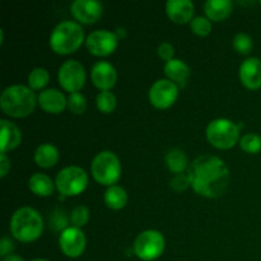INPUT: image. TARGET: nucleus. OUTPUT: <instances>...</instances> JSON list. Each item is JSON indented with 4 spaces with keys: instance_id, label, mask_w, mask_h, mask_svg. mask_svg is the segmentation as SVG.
Segmentation results:
<instances>
[{
    "instance_id": "4c0bfd02",
    "label": "nucleus",
    "mask_w": 261,
    "mask_h": 261,
    "mask_svg": "<svg viewBox=\"0 0 261 261\" xmlns=\"http://www.w3.org/2000/svg\"><path fill=\"white\" fill-rule=\"evenodd\" d=\"M32 261H48V260H46V259H35V260H32Z\"/></svg>"
},
{
    "instance_id": "6ab92c4d",
    "label": "nucleus",
    "mask_w": 261,
    "mask_h": 261,
    "mask_svg": "<svg viewBox=\"0 0 261 261\" xmlns=\"http://www.w3.org/2000/svg\"><path fill=\"white\" fill-rule=\"evenodd\" d=\"M206 18L214 22H221L231 15L233 10V3L231 0H208L204 3Z\"/></svg>"
},
{
    "instance_id": "393cba45",
    "label": "nucleus",
    "mask_w": 261,
    "mask_h": 261,
    "mask_svg": "<svg viewBox=\"0 0 261 261\" xmlns=\"http://www.w3.org/2000/svg\"><path fill=\"white\" fill-rule=\"evenodd\" d=\"M50 74L45 68H35L28 74V87L32 91H40L47 86Z\"/></svg>"
},
{
    "instance_id": "0eeeda50",
    "label": "nucleus",
    "mask_w": 261,
    "mask_h": 261,
    "mask_svg": "<svg viewBox=\"0 0 261 261\" xmlns=\"http://www.w3.org/2000/svg\"><path fill=\"white\" fill-rule=\"evenodd\" d=\"M88 175L78 166H68L58 173L55 180L56 189L63 196H76L88 186Z\"/></svg>"
},
{
    "instance_id": "9b49d317",
    "label": "nucleus",
    "mask_w": 261,
    "mask_h": 261,
    "mask_svg": "<svg viewBox=\"0 0 261 261\" xmlns=\"http://www.w3.org/2000/svg\"><path fill=\"white\" fill-rule=\"evenodd\" d=\"M119 45V36L109 30H96L87 36L86 46L96 56L111 55Z\"/></svg>"
},
{
    "instance_id": "e433bc0d",
    "label": "nucleus",
    "mask_w": 261,
    "mask_h": 261,
    "mask_svg": "<svg viewBox=\"0 0 261 261\" xmlns=\"http://www.w3.org/2000/svg\"><path fill=\"white\" fill-rule=\"evenodd\" d=\"M3 261H24V259L20 256H18V255L10 254V255H8V256L3 257Z\"/></svg>"
},
{
    "instance_id": "a211bd4d",
    "label": "nucleus",
    "mask_w": 261,
    "mask_h": 261,
    "mask_svg": "<svg viewBox=\"0 0 261 261\" xmlns=\"http://www.w3.org/2000/svg\"><path fill=\"white\" fill-rule=\"evenodd\" d=\"M0 148L2 153H7L9 150L15 149L22 142V132L19 127L10 122L9 120L2 119L0 120Z\"/></svg>"
},
{
    "instance_id": "f704fd0d",
    "label": "nucleus",
    "mask_w": 261,
    "mask_h": 261,
    "mask_svg": "<svg viewBox=\"0 0 261 261\" xmlns=\"http://www.w3.org/2000/svg\"><path fill=\"white\" fill-rule=\"evenodd\" d=\"M14 249H15V245L14 242H13V240L9 239L8 236L3 237L2 241H0V255H2L3 257L8 256V255L12 254V251Z\"/></svg>"
},
{
    "instance_id": "423d86ee",
    "label": "nucleus",
    "mask_w": 261,
    "mask_h": 261,
    "mask_svg": "<svg viewBox=\"0 0 261 261\" xmlns=\"http://www.w3.org/2000/svg\"><path fill=\"white\" fill-rule=\"evenodd\" d=\"M206 138L213 147L218 149H229L240 138V126L229 119H216L206 126Z\"/></svg>"
},
{
    "instance_id": "aec40b11",
    "label": "nucleus",
    "mask_w": 261,
    "mask_h": 261,
    "mask_svg": "<svg viewBox=\"0 0 261 261\" xmlns=\"http://www.w3.org/2000/svg\"><path fill=\"white\" fill-rule=\"evenodd\" d=\"M55 186L56 185L53 181V178L46 175V173L36 172L28 180V188H30V190L35 195L42 196V198L53 195Z\"/></svg>"
},
{
    "instance_id": "ddd939ff",
    "label": "nucleus",
    "mask_w": 261,
    "mask_h": 261,
    "mask_svg": "<svg viewBox=\"0 0 261 261\" xmlns=\"http://www.w3.org/2000/svg\"><path fill=\"white\" fill-rule=\"evenodd\" d=\"M102 4L97 0H74L70 5V12L76 20L82 23L97 22L102 15Z\"/></svg>"
},
{
    "instance_id": "4be33fe9",
    "label": "nucleus",
    "mask_w": 261,
    "mask_h": 261,
    "mask_svg": "<svg viewBox=\"0 0 261 261\" xmlns=\"http://www.w3.org/2000/svg\"><path fill=\"white\" fill-rule=\"evenodd\" d=\"M59 150L55 145L50 143H43L38 145L35 150V162L42 168H51L58 163Z\"/></svg>"
},
{
    "instance_id": "f3484780",
    "label": "nucleus",
    "mask_w": 261,
    "mask_h": 261,
    "mask_svg": "<svg viewBox=\"0 0 261 261\" xmlns=\"http://www.w3.org/2000/svg\"><path fill=\"white\" fill-rule=\"evenodd\" d=\"M241 83L249 89L261 87V60L259 58H249L240 66Z\"/></svg>"
},
{
    "instance_id": "f03ea898",
    "label": "nucleus",
    "mask_w": 261,
    "mask_h": 261,
    "mask_svg": "<svg viewBox=\"0 0 261 261\" xmlns=\"http://www.w3.org/2000/svg\"><path fill=\"white\" fill-rule=\"evenodd\" d=\"M35 92L23 84L7 87L0 94V107L10 117H25L31 115L37 105Z\"/></svg>"
},
{
    "instance_id": "72a5a7b5",
    "label": "nucleus",
    "mask_w": 261,
    "mask_h": 261,
    "mask_svg": "<svg viewBox=\"0 0 261 261\" xmlns=\"http://www.w3.org/2000/svg\"><path fill=\"white\" fill-rule=\"evenodd\" d=\"M157 53L162 60H166V63L170 60H172V59H175L173 58V56H175V47H173L172 43H170V42L161 43L157 48Z\"/></svg>"
},
{
    "instance_id": "6e6552de",
    "label": "nucleus",
    "mask_w": 261,
    "mask_h": 261,
    "mask_svg": "<svg viewBox=\"0 0 261 261\" xmlns=\"http://www.w3.org/2000/svg\"><path fill=\"white\" fill-rule=\"evenodd\" d=\"M166 241L161 232L147 229L138 234L134 241V252L140 260L152 261L158 259L165 251Z\"/></svg>"
},
{
    "instance_id": "a878e982",
    "label": "nucleus",
    "mask_w": 261,
    "mask_h": 261,
    "mask_svg": "<svg viewBox=\"0 0 261 261\" xmlns=\"http://www.w3.org/2000/svg\"><path fill=\"white\" fill-rule=\"evenodd\" d=\"M96 105L97 109L101 112H103V114H111L116 109V96L111 91H101L97 94Z\"/></svg>"
},
{
    "instance_id": "7ed1b4c3",
    "label": "nucleus",
    "mask_w": 261,
    "mask_h": 261,
    "mask_svg": "<svg viewBox=\"0 0 261 261\" xmlns=\"http://www.w3.org/2000/svg\"><path fill=\"white\" fill-rule=\"evenodd\" d=\"M13 237L20 242H33L42 234L43 219L36 209L22 206L13 213L9 223Z\"/></svg>"
},
{
    "instance_id": "1a4fd4ad",
    "label": "nucleus",
    "mask_w": 261,
    "mask_h": 261,
    "mask_svg": "<svg viewBox=\"0 0 261 261\" xmlns=\"http://www.w3.org/2000/svg\"><path fill=\"white\" fill-rule=\"evenodd\" d=\"M60 86L70 93H76L86 84V69L78 60H66L59 68Z\"/></svg>"
},
{
    "instance_id": "f257e3e1",
    "label": "nucleus",
    "mask_w": 261,
    "mask_h": 261,
    "mask_svg": "<svg viewBox=\"0 0 261 261\" xmlns=\"http://www.w3.org/2000/svg\"><path fill=\"white\" fill-rule=\"evenodd\" d=\"M188 176L191 188L204 198H219L228 189L231 173L222 158L212 154L199 155L190 163Z\"/></svg>"
},
{
    "instance_id": "c9c22d12",
    "label": "nucleus",
    "mask_w": 261,
    "mask_h": 261,
    "mask_svg": "<svg viewBox=\"0 0 261 261\" xmlns=\"http://www.w3.org/2000/svg\"><path fill=\"white\" fill-rule=\"evenodd\" d=\"M9 170H10L9 158L7 157L5 153H2V154H0V176H2V177H5V176L8 175V172H9Z\"/></svg>"
},
{
    "instance_id": "412c9836",
    "label": "nucleus",
    "mask_w": 261,
    "mask_h": 261,
    "mask_svg": "<svg viewBox=\"0 0 261 261\" xmlns=\"http://www.w3.org/2000/svg\"><path fill=\"white\" fill-rule=\"evenodd\" d=\"M190 68L181 59H172L165 64V74L176 84H184L190 76Z\"/></svg>"
},
{
    "instance_id": "b1692460",
    "label": "nucleus",
    "mask_w": 261,
    "mask_h": 261,
    "mask_svg": "<svg viewBox=\"0 0 261 261\" xmlns=\"http://www.w3.org/2000/svg\"><path fill=\"white\" fill-rule=\"evenodd\" d=\"M105 204L109 206L110 209L114 211H119L122 209L127 203V194L124 188L119 185H112L105 191L103 195Z\"/></svg>"
},
{
    "instance_id": "cd10ccee",
    "label": "nucleus",
    "mask_w": 261,
    "mask_h": 261,
    "mask_svg": "<svg viewBox=\"0 0 261 261\" xmlns=\"http://www.w3.org/2000/svg\"><path fill=\"white\" fill-rule=\"evenodd\" d=\"M233 47L241 55H247L254 48V41L247 33L240 32L233 37Z\"/></svg>"
},
{
    "instance_id": "bb28decb",
    "label": "nucleus",
    "mask_w": 261,
    "mask_h": 261,
    "mask_svg": "<svg viewBox=\"0 0 261 261\" xmlns=\"http://www.w3.org/2000/svg\"><path fill=\"white\" fill-rule=\"evenodd\" d=\"M240 147L242 150L250 154H256L261 150V137L255 134V133H249L245 134L240 139Z\"/></svg>"
},
{
    "instance_id": "58836bf2",
    "label": "nucleus",
    "mask_w": 261,
    "mask_h": 261,
    "mask_svg": "<svg viewBox=\"0 0 261 261\" xmlns=\"http://www.w3.org/2000/svg\"><path fill=\"white\" fill-rule=\"evenodd\" d=\"M260 5H261V2H260Z\"/></svg>"
},
{
    "instance_id": "39448f33",
    "label": "nucleus",
    "mask_w": 261,
    "mask_h": 261,
    "mask_svg": "<svg viewBox=\"0 0 261 261\" xmlns=\"http://www.w3.org/2000/svg\"><path fill=\"white\" fill-rule=\"evenodd\" d=\"M91 172L94 180L105 186H112L121 177V163L111 150H102L91 163Z\"/></svg>"
},
{
    "instance_id": "4468645a",
    "label": "nucleus",
    "mask_w": 261,
    "mask_h": 261,
    "mask_svg": "<svg viewBox=\"0 0 261 261\" xmlns=\"http://www.w3.org/2000/svg\"><path fill=\"white\" fill-rule=\"evenodd\" d=\"M91 78L94 86L101 91H110L116 84V68L109 61H97L91 70Z\"/></svg>"
},
{
    "instance_id": "c756f323",
    "label": "nucleus",
    "mask_w": 261,
    "mask_h": 261,
    "mask_svg": "<svg viewBox=\"0 0 261 261\" xmlns=\"http://www.w3.org/2000/svg\"><path fill=\"white\" fill-rule=\"evenodd\" d=\"M68 107L73 114L82 115L87 110V99L82 93H70L68 97Z\"/></svg>"
},
{
    "instance_id": "f8f14e48",
    "label": "nucleus",
    "mask_w": 261,
    "mask_h": 261,
    "mask_svg": "<svg viewBox=\"0 0 261 261\" xmlns=\"http://www.w3.org/2000/svg\"><path fill=\"white\" fill-rule=\"evenodd\" d=\"M60 250L68 257H79L87 246V239L83 231L78 227H68L61 231L59 237Z\"/></svg>"
},
{
    "instance_id": "5701e85b",
    "label": "nucleus",
    "mask_w": 261,
    "mask_h": 261,
    "mask_svg": "<svg viewBox=\"0 0 261 261\" xmlns=\"http://www.w3.org/2000/svg\"><path fill=\"white\" fill-rule=\"evenodd\" d=\"M165 162L168 170L172 173H184L186 168H189V158L186 153L180 148H173L167 152L165 157Z\"/></svg>"
},
{
    "instance_id": "dca6fc26",
    "label": "nucleus",
    "mask_w": 261,
    "mask_h": 261,
    "mask_svg": "<svg viewBox=\"0 0 261 261\" xmlns=\"http://www.w3.org/2000/svg\"><path fill=\"white\" fill-rule=\"evenodd\" d=\"M195 12V5L191 0H168L166 3V13L172 22L184 24L191 22Z\"/></svg>"
},
{
    "instance_id": "c85d7f7f",
    "label": "nucleus",
    "mask_w": 261,
    "mask_h": 261,
    "mask_svg": "<svg viewBox=\"0 0 261 261\" xmlns=\"http://www.w3.org/2000/svg\"><path fill=\"white\" fill-rule=\"evenodd\" d=\"M190 27L194 33L198 36H208L212 32V20L209 18L198 15L194 17L190 22Z\"/></svg>"
},
{
    "instance_id": "2f4dec72",
    "label": "nucleus",
    "mask_w": 261,
    "mask_h": 261,
    "mask_svg": "<svg viewBox=\"0 0 261 261\" xmlns=\"http://www.w3.org/2000/svg\"><path fill=\"white\" fill-rule=\"evenodd\" d=\"M170 186L172 190L177 191V193H182V191L188 190L191 186L188 173H176V175H173L170 180Z\"/></svg>"
},
{
    "instance_id": "2eb2a0df",
    "label": "nucleus",
    "mask_w": 261,
    "mask_h": 261,
    "mask_svg": "<svg viewBox=\"0 0 261 261\" xmlns=\"http://www.w3.org/2000/svg\"><path fill=\"white\" fill-rule=\"evenodd\" d=\"M37 102L41 109L47 114H60L68 106V98L56 88H47L40 92Z\"/></svg>"
},
{
    "instance_id": "9d476101",
    "label": "nucleus",
    "mask_w": 261,
    "mask_h": 261,
    "mask_svg": "<svg viewBox=\"0 0 261 261\" xmlns=\"http://www.w3.org/2000/svg\"><path fill=\"white\" fill-rule=\"evenodd\" d=\"M149 101L157 109H168L178 97V86L170 79H158L149 89Z\"/></svg>"
},
{
    "instance_id": "20e7f679",
    "label": "nucleus",
    "mask_w": 261,
    "mask_h": 261,
    "mask_svg": "<svg viewBox=\"0 0 261 261\" xmlns=\"http://www.w3.org/2000/svg\"><path fill=\"white\" fill-rule=\"evenodd\" d=\"M84 41V30L79 23L63 20L50 35V47L59 55H69L78 50Z\"/></svg>"
},
{
    "instance_id": "7c9ffc66",
    "label": "nucleus",
    "mask_w": 261,
    "mask_h": 261,
    "mask_svg": "<svg viewBox=\"0 0 261 261\" xmlns=\"http://www.w3.org/2000/svg\"><path fill=\"white\" fill-rule=\"evenodd\" d=\"M89 209L86 205H78L71 211L70 213V221L73 223V227H78L82 228L86 226L89 221Z\"/></svg>"
},
{
    "instance_id": "473e14b6",
    "label": "nucleus",
    "mask_w": 261,
    "mask_h": 261,
    "mask_svg": "<svg viewBox=\"0 0 261 261\" xmlns=\"http://www.w3.org/2000/svg\"><path fill=\"white\" fill-rule=\"evenodd\" d=\"M66 224H68V219H66L65 213L63 211H59V209L54 212L53 217L50 218V226H53L55 229H63L64 231L65 228H68Z\"/></svg>"
}]
</instances>
